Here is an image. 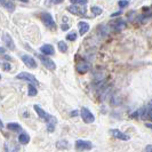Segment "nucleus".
<instances>
[{"label": "nucleus", "mask_w": 152, "mask_h": 152, "mask_svg": "<svg viewBox=\"0 0 152 152\" xmlns=\"http://www.w3.org/2000/svg\"><path fill=\"white\" fill-rule=\"evenodd\" d=\"M66 39H68V40H71V41H73V40H76L77 39V34L72 32V33H70V34L66 36Z\"/></svg>", "instance_id": "5701e85b"}, {"label": "nucleus", "mask_w": 152, "mask_h": 152, "mask_svg": "<svg viewBox=\"0 0 152 152\" xmlns=\"http://www.w3.org/2000/svg\"><path fill=\"white\" fill-rule=\"evenodd\" d=\"M0 79H1V76H0Z\"/></svg>", "instance_id": "2f4dec72"}, {"label": "nucleus", "mask_w": 152, "mask_h": 152, "mask_svg": "<svg viewBox=\"0 0 152 152\" xmlns=\"http://www.w3.org/2000/svg\"><path fill=\"white\" fill-rule=\"evenodd\" d=\"M41 20H42L44 24L48 29H50V30H55L56 29V23L54 21L53 16L50 15L49 13H42L41 14Z\"/></svg>", "instance_id": "f03ea898"}, {"label": "nucleus", "mask_w": 152, "mask_h": 152, "mask_svg": "<svg viewBox=\"0 0 152 152\" xmlns=\"http://www.w3.org/2000/svg\"><path fill=\"white\" fill-rule=\"evenodd\" d=\"M68 10L70 12V13L75 14V15L83 16V15H85V14H86V9H85V8H80L79 6H76V5L68 7Z\"/></svg>", "instance_id": "6e6552de"}, {"label": "nucleus", "mask_w": 152, "mask_h": 152, "mask_svg": "<svg viewBox=\"0 0 152 152\" xmlns=\"http://www.w3.org/2000/svg\"><path fill=\"white\" fill-rule=\"evenodd\" d=\"M56 146H57V149H66L69 146V143L66 141L62 140V141H58V142L56 143Z\"/></svg>", "instance_id": "a211bd4d"}, {"label": "nucleus", "mask_w": 152, "mask_h": 152, "mask_svg": "<svg viewBox=\"0 0 152 152\" xmlns=\"http://www.w3.org/2000/svg\"><path fill=\"white\" fill-rule=\"evenodd\" d=\"M39 58H40V61L42 62V64H44L47 69H49V70H55V69H56V64H55L50 58H48V57H46V56H42V55H40Z\"/></svg>", "instance_id": "0eeeda50"}, {"label": "nucleus", "mask_w": 152, "mask_h": 152, "mask_svg": "<svg viewBox=\"0 0 152 152\" xmlns=\"http://www.w3.org/2000/svg\"><path fill=\"white\" fill-rule=\"evenodd\" d=\"M77 150H91L93 148L91 141H86V140H78L75 144Z\"/></svg>", "instance_id": "423d86ee"}, {"label": "nucleus", "mask_w": 152, "mask_h": 152, "mask_svg": "<svg viewBox=\"0 0 152 152\" xmlns=\"http://www.w3.org/2000/svg\"><path fill=\"white\" fill-rule=\"evenodd\" d=\"M2 38H4V41H5V44L7 46L9 49H15V45H14V41H13V39L12 37L8 34V33H5L4 36H2Z\"/></svg>", "instance_id": "9d476101"}, {"label": "nucleus", "mask_w": 152, "mask_h": 152, "mask_svg": "<svg viewBox=\"0 0 152 152\" xmlns=\"http://www.w3.org/2000/svg\"><path fill=\"white\" fill-rule=\"evenodd\" d=\"M7 128L9 130H13V132H20V130H22V127L17 122H9L7 125Z\"/></svg>", "instance_id": "dca6fc26"}, {"label": "nucleus", "mask_w": 152, "mask_h": 152, "mask_svg": "<svg viewBox=\"0 0 152 152\" xmlns=\"http://www.w3.org/2000/svg\"><path fill=\"white\" fill-rule=\"evenodd\" d=\"M145 110H146V114H148V117L152 120V101L150 102V104L148 105V107H146Z\"/></svg>", "instance_id": "aec40b11"}, {"label": "nucleus", "mask_w": 152, "mask_h": 152, "mask_svg": "<svg viewBox=\"0 0 152 152\" xmlns=\"http://www.w3.org/2000/svg\"><path fill=\"white\" fill-rule=\"evenodd\" d=\"M144 152H152V144H149L145 146Z\"/></svg>", "instance_id": "393cba45"}, {"label": "nucleus", "mask_w": 152, "mask_h": 152, "mask_svg": "<svg viewBox=\"0 0 152 152\" xmlns=\"http://www.w3.org/2000/svg\"><path fill=\"white\" fill-rule=\"evenodd\" d=\"M2 66H4V70H5V71H9V70H10V64H9V63H4Z\"/></svg>", "instance_id": "b1692460"}, {"label": "nucleus", "mask_w": 152, "mask_h": 152, "mask_svg": "<svg viewBox=\"0 0 152 152\" xmlns=\"http://www.w3.org/2000/svg\"><path fill=\"white\" fill-rule=\"evenodd\" d=\"M78 71H79V73H86L88 70H89V64L87 63L86 61H81L78 63Z\"/></svg>", "instance_id": "9b49d317"}, {"label": "nucleus", "mask_w": 152, "mask_h": 152, "mask_svg": "<svg viewBox=\"0 0 152 152\" xmlns=\"http://www.w3.org/2000/svg\"><path fill=\"white\" fill-rule=\"evenodd\" d=\"M34 110H36L37 114L39 115V118H41L42 120H45L46 125H47V130H48L49 133L54 132L55 126H56V122H57L56 118L53 117L52 114L47 113L45 110H44L42 107H40L39 105H34Z\"/></svg>", "instance_id": "f257e3e1"}, {"label": "nucleus", "mask_w": 152, "mask_h": 152, "mask_svg": "<svg viewBox=\"0 0 152 152\" xmlns=\"http://www.w3.org/2000/svg\"><path fill=\"white\" fill-rule=\"evenodd\" d=\"M41 53L45 54V55H53L55 53V50H54V47L52 45H48V44H46V45H42L41 46Z\"/></svg>", "instance_id": "f8f14e48"}, {"label": "nucleus", "mask_w": 152, "mask_h": 152, "mask_svg": "<svg viewBox=\"0 0 152 152\" xmlns=\"http://www.w3.org/2000/svg\"><path fill=\"white\" fill-rule=\"evenodd\" d=\"M80 115H81L83 120H84L86 124H91V122H94V120H95L94 114L91 113V111L88 110L87 107H81V110H80Z\"/></svg>", "instance_id": "7ed1b4c3"}, {"label": "nucleus", "mask_w": 152, "mask_h": 152, "mask_svg": "<svg viewBox=\"0 0 152 152\" xmlns=\"http://www.w3.org/2000/svg\"><path fill=\"white\" fill-rule=\"evenodd\" d=\"M17 79H22V80H26V81H29L31 83L32 85H38V80L36 79V77L33 76V75H31V73H28V72H21V73H18L17 76H16Z\"/></svg>", "instance_id": "20e7f679"}, {"label": "nucleus", "mask_w": 152, "mask_h": 152, "mask_svg": "<svg viewBox=\"0 0 152 152\" xmlns=\"http://www.w3.org/2000/svg\"><path fill=\"white\" fill-rule=\"evenodd\" d=\"M22 1H24V2H28V1H29V0H22Z\"/></svg>", "instance_id": "7c9ffc66"}, {"label": "nucleus", "mask_w": 152, "mask_h": 152, "mask_svg": "<svg viewBox=\"0 0 152 152\" xmlns=\"http://www.w3.org/2000/svg\"><path fill=\"white\" fill-rule=\"evenodd\" d=\"M127 5H128V1H126V0H125V1H124V0H122V1H119V6H120V7L127 6Z\"/></svg>", "instance_id": "a878e982"}, {"label": "nucleus", "mask_w": 152, "mask_h": 152, "mask_svg": "<svg viewBox=\"0 0 152 152\" xmlns=\"http://www.w3.org/2000/svg\"><path fill=\"white\" fill-rule=\"evenodd\" d=\"M18 142L21 143V144H28L29 142H30V136L25 133V132H23L20 134V136H18Z\"/></svg>", "instance_id": "2eb2a0df"}, {"label": "nucleus", "mask_w": 152, "mask_h": 152, "mask_svg": "<svg viewBox=\"0 0 152 152\" xmlns=\"http://www.w3.org/2000/svg\"><path fill=\"white\" fill-rule=\"evenodd\" d=\"M50 1H52L53 4H56V5H57V4H61L63 0H50Z\"/></svg>", "instance_id": "bb28decb"}, {"label": "nucleus", "mask_w": 152, "mask_h": 152, "mask_svg": "<svg viewBox=\"0 0 152 152\" xmlns=\"http://www.w3.org/2000/svg\"><path fill=\"white\" fill-rule=\"evenodd\" d=\"M58 49L61 50L62 53H65L68 50V46H66V44L64 41H60L58 42Z\"/></svg>", "instance_id": "6ab92c4d"}, {"label": "nucleus", "mask_w": 152, "mask_h": 152, "mask_svg": "<svg viewBox=\"0 0 152 152\" xmlns=\"http://www.w3.org/2000/svg\"><path fill=\"white\" fill-rule=\"evenodd\" d=\"M2 128H4V124H2L1 119H0V129H2Z\"/></svg>", "instance_id": "c85d7f7f"}, {"label": "nucleus", "mask_w": 152, "mask_h": 152, "mask_svg": "<svg viewBox=\"0 0 152 152\" xmlns=\"http://www.w3.org/2000/svg\"><path fill=\"white\" fill-rule=\"evenodd\" d=\"M70 1L75 5H81V6H85L87 4V0H70Z\"/></svg>", "instance_id": "412c9836"}, {"label": "nucleus", "mask_w": 152, "mask_h": 152, "mask_svg": "<svg viewBox=\"0 0 152 152\" xmlns=\"http://www.w3.org/2000/svg\"><path fill=\"white\" fill-rule=\"evenodd\" d=\"M78 28H79V33L81 36H84L85 33H87L89 31V25H88V23L86 22H79Z\"/></svg>", "instance_id": "ddd939ff"}, {"label": "nucleus", "mask_w": 152, "mask_h": 152, "mask_svg": "<svg viewBox=\"0 0 152 152\" xmlns=\"http://www.w3.org/2000/svg\"><path fill=\"white\" fill-rule=\"evenodd\" d=\"M145 126H146L148 128H150V129L152 130V124H150V122H146V124H145Z\"/></svg>", "instance_id": "cd10ccee"}, {"label": "nucleus", "mask_w": 152, "mask_h": 152, "mask_svg": "<svg viewBox=\"0 0 152 152\" xmlns=\"http://www.w3.org/2000/svg\"><path fill=\"white\" fill-rule=\"evenodd\" d=\"M4 52H5V49L2 47H0V53H4Z\"/></svg>", "instance_id": "c756f323"}, {"label": "nucleus", "mask_w": 152, "mask_h": 152, "mask_svg": "<svg viewBox=\"0 0 152 152\" xmlns=\"http://www.w3.org/2000/svg\"><path fill=\"white\" fill-rule=\"evenodd\" d=\"M91 10H93V13H94L95 15H101V14H102V8L96 7V6L91 7Z\"/></svg>", "instance_id": "4be33fe9"}, {"label": "nucleus", "mask_w": 152, "mask_h": 152, "mask_svg": "<svg viewBox=\"0 0 152 152\" xmlns=\"http://www.w3.org/2000/svg\"><path fill=\"white\" fill-rule=\"evenodd\" d=\"M0 6L6 8L9 12H13L15 9V5L13 2H10V1H7V0H0Z\"/></svg>", "instance_id": "4468645a"}, {"label": "nucleus", "mask_w": 152, "mask_h": 152, "mask_svg": "<svg viewBox=\"0 0 152 152\" xmlns=\"http://www.w3.org/2000/svg\"><path fill=\"white\" fill-rule=\"evenodd\" d=\"M21 58H22V61L24 62V64H25L28 68H30V69L37 68V62H36V60H34L31 55L23 54V55H21Z\"/></svg>", "instance_id": "39448f33"}, {"label": "nucleus", "mask_w": 152, "mask_h": 152, "mask_svg": "<svg viewBox=\"0 0 152 152\" xmlns=\"http://www.w3.org/2000/svg\"><path fill=\"white\" fill-rule=\"evenodd\" d=\"M111 133H112V135H113L115 138H118V140H121V141H128V140H129V136H128V135H126L125 133L120 132L119 129H112Z\"/></svg>", "instance_id": "1a4fd4ad"}, {"label": "nucleus", "mask_w": 152, "mask_h": 152, "mask_svg": "<svg viewBox=\"0 0 152 152\" xmlns=\"http://www.w3.org/2000/svg\"><path fill=\"white\" fill-rule=\"evenodd\" d=\"M28 94H29V96H36L38 94V91H37V88H36L34 85H29V91H28Z\"/></svg>", "instance_id": "f3484780"}]
</instances>
